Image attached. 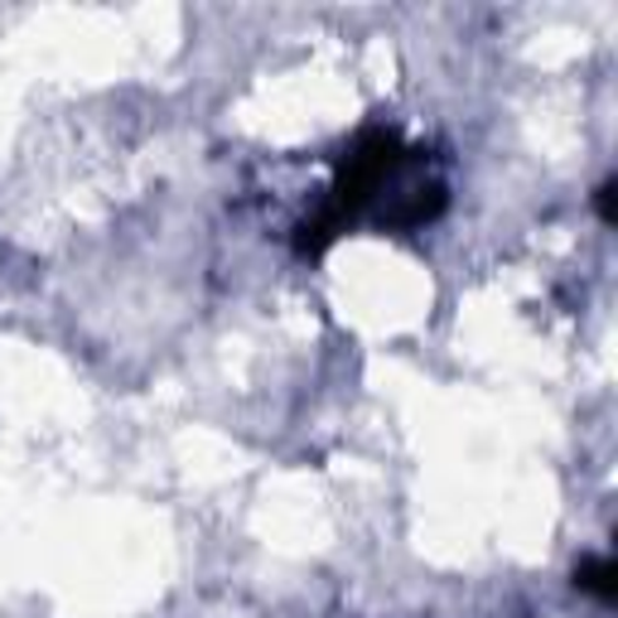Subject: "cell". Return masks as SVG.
<instances>
[{
    "mask_svg": "<svg viewBox=\"0 0 618 618\" xmlns=\"http://www.w3.org/2000/svg\"><path fill=\"white\" fill-rule=\"evenodd\" d=\"M595 209H599V223L614 227V179H604V184L595 189Z\"/></svg>",
    "mask_w": 618,
    "mask_h": 618,
    "instance_id": "cell-2",
    "label": "cell"
},
{
    "mask_svg": "<svg viewBox=\"0 0 618 618\" xmlns=\"http://www.w3.org/2000/svg\"><path fill=\"white\" fill-rule=\"evenodd\" d=\"M614 580H618V571H614L609 555H585V561L575 565V585L585 589V595L604 599V604H609V599H614V589H618Z\"/></svg>",
    "mask_w": 618,
    "mask_h": 618,
    "instance_id": "cell-1",
    "label": "cell"
}]
</instances>
